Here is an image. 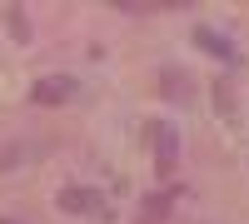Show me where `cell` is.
Segmentation results:
<instances>
[{
	"label": "cell",
	"mask_w": 249,
	"mask_h": 224,
	"mask_svg": "<svg viewBox=\"0 0 249 224\" xmlns=\"http://www.w3.org/2000/svg\"><path fill=\"white\" fill-rule=\"evenodd\" d=\"M150 135H155V165H160V174H170L179 165V135H175L170 120H155Z\"/></svg>",
	"instance_id": "cell-1"
},
{
	"label": "cell",
	"mask_w": 249,
	"mask_h": 224,
	"mask_svg": "<svg viewBox=\"0 0 249 224\" xmlns=\"http://www.w3.org/2000/svg\"><path fill=\"white\" fill-rule=\"evenodd\" d=\"M70 95H75V80L70 75H45V80H35V90H30L35 105H65Z\"/></svg>",
	"instance_id": "cell-2"
},
{
	"label": "cell",
	"mask_w": 249,
	"mask_h": 224,
	"mask_svg": "<svg viewBox=\"0 0 249 224\" xmlns=\"http://www.w3.org/2000/svg\"><path fill=\"white\" fill-rule=\"evenodd\" d=\"M195 45H199V50H210L214 60H234V45H230L224 35H214L210 25H199V30H195Z\"/></svg>",
	"instance_id": "cell-3"
},
{
	"label": "cell",
	"mask_w": 249,
	"mask_h": 224,
	"mask_svg": "<svg viewBox=\"0 0 249 224\" xmlns=\"http://www.w3.org/2000/svg\"><path fill=\"white\" fill-rule=\"evenodd\" d=\"M90 199H95L90 190H65V194H60V209H65V214H85V209H95Z\"/></svg>",
	"instance_id": "cell-4"
},
{
	"label": "cell",
	"mask_w": 249,
	"mask_h": 224,
	"mask_svg": "<svg viewBox=\"0 0 249 224\" xmlns=\"http://www.w3.org/2000/svg\"><path fill=\"white\" fill-rule=\"evenodd\" d=\"M164 95H170V100H190V90H184V75H179V70H164Z\"/></svg>",
	"instance_id": "cell-5"
}]
</instances>
